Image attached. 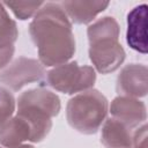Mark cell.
Segmentation results:
<instances>
[{
    "instance_id": "cell-15",
    "label": "cell",
    "mask_w": 148,
    "mask_h": 148,
    "mask_svg": "<svg viewBox=\"0 0 148 148\" xmlns=\"http://www.w3.org/2000/svg\"><path fill=\"white\" fill-rule=\"evenodd\" d=\"M15 110L13 94L5 87H0V127L12 118Z\"/></svg>"
},
{
    "instance_id": "cell-4",
    "label": "cell",
    "mask_w": 148,
    "mask_h": 148,
    "mask_svg": "<svg viewBox=\"0 0 148 148\" xmlns=\"http://www.w3.org/2000/svg\"><path fill=\"white\" fill-rule=\"evenodd\" d=\"M108 99L96 89H88L72 97L66 108L68 124L80 133H96L108 113Z\"/></svg>"
},
{
    "instance_id": "cell-8",
    "label": "cell",
    "mask_w": 148,
    "mask_h": 148,
    "mask_svg": "<svg viewBox=\"0 0 148 148\" xmlns=\"http://www.w3.org/2000/svg\"><path fill=\"white\" fill-rule=\"evenodd\" d=\"M110 112L113 118L134 128L147 119V109L142 101L128 96H118L111 102Z\"/></svg>"
},
{
    "instance_id": "cell-10",
    "label": "cell",
    "mask_w": 148,
    "mask_h": 148,
    "mask_svg": "<svg viewBox=\"0 0 148 148\" xmlns=\"http://www.w3.org/2000/svg\"><path fill=\"white\" fill-rule=\"evenodd\" d=\"M132 135V128L112 117L103 124L101 142L105 148H133Z\"/></svg>"
},
{
    "instance_id": "cell-12",
    "label": "cell",
    "mask_w": 148,
    "mask_h": 148,
    "mask_svg": "<svg viewBox=\"0 0 148 148\" xmlns=\"http://www.w3.org/2000/svg\"><path fill=\"white\" fill-rule=\"evenodd\" d=\"M31 130L29 124L21 117L15 116L7 120L0 127V145L5 147H15L24 141H30Z\"/></svg>"
},
{
    "instance_id": "cell-17",
    "label": "cell",
    "mask_w": 148,
    "mask_h": 148,
    "mask_svg": "<svg viewBox=\"0 0 148 148\" xmlns=\"http://www.w3.org/2000/svg\"><path fill=\"white\" fill-rule=\"evenodd\" d=\"M14 46L9 47H0V69L6 67L14 54Z\"/></svg>"
},
{
    "instance_id": "cell-18",
    "label": "cell",
    "mask_w": 148,
    "mask_h": 148,
    "mask_svg": "<svg viewBox=\"0 0 148 148\" xmlns=\"http://www.w3.org/2000/svg\"><path fill=\"white\" fill-rule=\"evenodd\" d=\"M10 148H34L31 145H18L15 147H10Z\"/></svg>"
},
{
    "instance_id": "cell-6",
    "label": "cell",
    "mask_w": 148,
    "mask_h": 148,
    "mask_svg": "<svg viewBox=\"0 0 148 148\" xmlns=\"http://www.w3.org/2000/svg\"><path fill=\"white\" fill-rule=\"evenodd\" d=\"M45 74V68L39 60L20 57L0 73V82L6 88L17 91L29 83L42 81Z\"/></svg>"
},
{
    "instance_id": "cell-2",
    "label": "cell",
    "mask_w": 148,
    "mask_h": 148,
    "mask_svg": "<svg viewBox=\"0 0 148 148\" xmlns=\"http://www.w3.org/2000/svg\"><path fill=\"white\" fill-rule=\"evenodd\" d=\"M120 28L112 16L96 20L88 27L89 58L102 74L117 71L125 60V51L119 43Z\"/></svg>"
},
{
    "instance_id": "cell-19",
    "label": "cell",
    "mask_w": 148,
    "mask_h": 148,
    "mask_svg": "<svg viewBox=\"0 0 148 148\" xmlns=\"http://www.w3.org/2000/svg\"><path fill=\"white\" fill-rule=\"evenodd\" d=\"M0 148H1V147H0Z\"/></svg>"
},
{
    "instance_id": "cell-9",
    "label": "cell",
    "mask_w": 148,
    "mask_h": 148,
    "mask_svg": "<svg viewBox=\"0 0 148 148\" xmlns=\"http://www.w3.org/2000/svg\"><path fill=\"white\" fill-rule=\"evenodd\" d=\"M147 5L142 3L134 7L127 15V43L131 49L143 54L147 53Z\"/></svg>"
},
{
    "instance_id": "cell-16",
    "label": "cell",
    "mask_w": 148,
    "mask_h": 148,
    "mask_svg": "<svg viewBox=\"0 0 148 148\" xmlns=\"http://www.w3.org/2000/svg\"><path fill=\"white\" fill-rule=\"evenodd\" d=\"M133 148H147V125L143 124L132 135Z\"/></svg>"
},
{
    "instance_id": "cell-3",
    "label": "cell",
    "mask_w": 148,
    "mask_h": 148,
    "mask_svg": "<svg viewBox=\"0 0 148 148\" xmlns=\"http://www.w3.org/2000/svg\"><path fill=\"white\" fill-rule=\"evenodd\" d=\"M60 111L59 97L44 88L30 89L17 98L16 116L23 118L31 130V142H40L52 127V117Z\"/></svg>"
},
{
    "instance_id": "cell-1",
    "label": "cell",
    "mask_w": 148,
    "mask_h": 148,
    "mask_svg": "<svg viewBox=\"0 0 148 148\" xmlns=\"http://www.w3.org/2000/svg\"><path fill=\"white\" fill-rule=\"evenodd\" d=\"M29 34L38 50L39 61L43 66L62 65L75 53L72 22L60 3H43L34 15Z\"/></svg>"
},
{
    "instance_id": "cell-14",
    "label": "cell",
    "mask_w": 148,
    "mask_h": 148,
    "mask_svg": "<svg viewBox=\"0 0 148 148\" xmlns=\"http://www.w3.org/2000/svg\"><path fill=\"white\" fill-rule=\"evenodd\" d=\"M43 3L44 2L40 1H6L3 2V6L10 8L18 20H27L35 15Z\"/></svg>"
},
{
    "instance_id": "cell-13",
    "label": "cell",
    "mask_w": 148,
    "mask_h": 148,
    "mask_svg": "<svg viewBox=\"0 0 148 148\" xmlns=\"http://www.w3.org/2000/svg\"><path fill=\"white\" fill-rule=\"evenodd\" d=\"M18 36L17 27L10 18L2 2H0V47L14 46Z\"/></svg>"
},
{
    "instance_id": "cell-5",
    "label": "cell",
    "mask_w": 148,
    "mask_h": 148,
    "mask_svg": "<svg viewBox=\"0 0 148 148\" xmlns=\"http://www.w3.org/2000/svg\"><path fill=\"white\" fill-rule=\"evenodd\" d=\"M95 81V69L90 66H80L76 61L56 66L46 74V82L50 87L68 95L90 89Z\"/></svg>"
},
{
    "instance_id": "cell-11",
    "label": "cell",
    "mask_w": 148,
    "mask_h": 148,
    "mask_svg": "<svg viewBox=\"0 0 148 148\" xmlns=\"http://www.w3.org/2000/svg\"><path fill=\"white\" fill-rule=\"evenodd\" d=\"M60 6L69 21L87 24L109 6V1H62Z\"/></svg>"
},
{
    "instance_id": "cell-7",
    "label": "cell",
    "mask_w": 148,
    "mask_h": 148,
    "mask_svg": "<svg viewBox=\"0 0 148 148\" xmlns=\"http://www.w3.org/2000/svg\"><path fill=\"white\" fill-rule=\"evenodd\" d=\"M147 67L142 64H128L117 77L119 96L143 97L147 95Z\"/></svg>"
}]
</instances>
